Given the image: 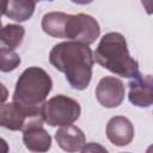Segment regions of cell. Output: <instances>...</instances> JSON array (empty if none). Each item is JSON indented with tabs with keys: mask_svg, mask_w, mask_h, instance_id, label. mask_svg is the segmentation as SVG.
<instances>
[{
	"mask_svg": "<svg viewBox=\"0 0 153 153\" xmlns=\"http://www.w3.org/2000/svg\"><path fill=\"white\" fill-rule=\"evenodd\" d=\"M50 63L62 72L74 90H85L92 78L94 63L90 47L81 42H61L53 47L49 54Z\"/></svg>",
	"mask_w": 153,
	"mask_h": 153,
	"instance_id": "1",
	"label": "cell"
},
{
	"mask_svg": "<svg viewBox=\"0 0 153 153\" xmlns=\"http://www.w3.org/2000/svg\"><path fill=\"white\" fill-rule=\"evenodd\" d=\"M43 31L56 38H67L92 44L100 33L98 22L90 14H67L63 12H49L42 18Z\"/></svg>",
	"mask_w": 153,
	"mask_h": 153,
	"instance_id": "2",
	"label": "cell"
},
{
	"mask_svg": "<svg viewBox=\"0 0 153 153\" xmlns=\"http://www.w3.org/2000/svg\"><path fill=\"white\" fill-rule=\"evenodd\" d=\"M93 60L103 68L123 78L130 79L139 73V63L130 56L127 41L120 32H108L102 37Z\"/></svg>",
	"mask_w": 153,
	"mask_h": 153,
	"instance_id": "3",
	"label": "cell"
},
{
	"mask_svg": "<svg viewBox=\"0 0 153 153\" xmlns=\"http://www.w3.org/2000/svg\"><path fill=\"white\" fill-rule=\"evenodd\" d=\"M51 87V78L43 68L29 67L16 82L13 103L32 115L42 116V108Z\"/></svg>",
	"mask_w": 153,
	"mask_h": 153,
	"instance_id": "4",
	"label": "cell"
},
{
	"mask_svg": "<svg viewBox=\"0 0 153 153\" xmlns=\"http://www.w3.org/2000/svg\"><path fill=\"white\" fill-rule=\"evenodd\" d=\"M81 114L80 104L65 94H57L45 100L42 108L44 122L50 127H62L74 123Z\"/></svg>",
	"mask_w": 153,
	"mask_h": 153,
	"instance_id": "5",
	"label": "cell"
},
{
	"mask_svg": "<svg viewBox=\"0 0 153 153\" xmlns=\"http://www.w3.org/2000/svg\"><path fill=\"white\" fill-rule=\"evenodd\" d=\"M43 122V116L32 115L13 102L0 104V127L10 130H24L35 124L42 126Z\"/></svg>",
	"mask_w": 153,
	"mask_h": 153,
	"instance_id": "6",
	"label": "cell"
},
{
	"mask_svg": "<svg viewBox=\"0 0 153 153\" xmlns=\"http://www.w3.org/2000/svg\"><path fill=\"white\" fill-rule=\"evenodd\" d=\"M126 94V88L118 78L104 76L99 80L96 87V98L104 108L112 109L122 104Z\"/></svg>",
	"mask_w": 153,
	"mask_h": 153,
	"instance_id": "7",
	"label": "cell"
},
{
	"mask_svg": "<svg viewBox=\"0 0 153 153\" xmlns=\"http://www.w3.org/2000/svg\"><path fill=\"white\" fill-rule=\"evenodd\" d=\"M128 98L131 104L139 108H148L153 103V82L152 75L137 73L130 78Z\"/></svg>",
	"mask_w": 153,
	"mask_h": 153,
	"instance_id": "8",
	"label": "cell"
},
{
	"mask_svg": "<svg viewBox=\"0 0 153 153\" xmlns=\"http://www.w3.org/2000/svg\"><path fill=\"white\" fill-rule=\"evenodd\" d=\"M106 136L115 146H127L134 137V126L127 117L115 116L106 124Z\"/></svg>",
	"mask_w": 153,
	"mask_h": 153,
	"instance_id": "9",
	"label": "cell"
},
{
	"mask_svg": "<svg viewBox=\"0 0 153 153\" xmlns=\"http://www.w3.org/2000/svg\"><path fill=\"white\" fill-rule=\"evenodd\" d=\"M55 140L63 151L76 152L85 145V134L80 128L67 124L56 130Z\"/></svg>",
	"mask_w": 153,
	"mask_h": 153,
	"instance_id": "10",
	"label": "cell"
},
{
	"mask_svg": "<svg viewBox=\"0 0 153 153\" xmlns=\"http://www.w3.org/2000/svg\"><path fill=\"white\" fill-rule=\"evenodd\" d=\"M23 142L31 152H47L51 147V136L42 126L35 124L23 130Z\"/></svg>",
	"mask_w": 153,
	"mask_h": 153,
	"instance_id": "11",
	"label": "cell"
},
{
	"mask_svg": "<svg viewBox=\"0 0 153 153\" xmlns=\"http://www.w3.org/2000/svg\"><path fill=\"white\" fill-rule=\"evenodd\" d=\"M35 0H7L5 14L16 22H26L35 12Z\"/></svg>",
	"mask_w": 153,
	"mask_h": 153,
	"instance_id": "12",
	"label": "cell"
},
{
	"mask_svg": "<svg viewBox=\"0 0 153 153\" xmlns=\"http://www.w3.org/2000/svg\"><path fill=\"white\" fill-rule=\"evenodd\" d=\"M25 35V29L18 24H8L0 30V44L7 48L16 49L23 42Z\"/></svg>",
	"mask_w": 153,
	"mask_h": 153,
	"instance_id": "13",
	"label": "cell"
},
{
	"mask_svg": "<svg viewBox=\"0 0 153 153\" xmlns=\"http://www.w3.org/2000/svg\"><path fill=\"white\" fill-rule=\"evenodd\" d=\"M20 65V56L11 48H0V72H12Z\"/></svg>",
	"mask_w": 153,
	"mask_h": 153,
	"instance_id": "14",
	"label": "cell"
},
{
	"mask_svg": "<svg viewBox=\"0 0 153 153\" xmlns=\"http://www.w3.org/2000/svg\"><path fill=\"white\" fill-rule=\"evenodd\" d=\"M81 152H88V151H102V152H106V149L102 146H99L98 143H94V142H91L88 145H84L80 149Z\"/></svg>",
	"mask_w": 153,
	"mask_h": 153,
	"instance_id": "15",
	"label": "cell"
},
{
	"mask_svg": "<svg viewBox=\"0 0 153 153\" xmlns=\"http://www.w3.org/2000/svg\"><path fill=\"white\" fill-rule=\"evenodd\" d=\"M7 98H8V91H7L6 86L2 82H0V104L5 103Z\"/></svg>",
	"mask_w": 153,
	"mask_h": 153,
	"instance_id": "16",
	"label": "cell"
},
{
	"mask_svg": "<svg viewBox=\"0 0 153 153\" xmlns=\"http://www.w3.org/2000/svg\"><path fill=\"white\" fill-rule=\"evenodd\" d=\"M8 149H10V148H8L7 142H6L4 139L0 137V153H7Z\"/></svg>",
	"mask_w": 153,
	"mask_h": 153,
	"instance_id": "17",
	"label": "cell"
},
{
	"mask_svg": "<svg viewBox=\"0 0 153 153\" xmlns=\"http://www.w3.org/2000/svg\"><path fill=\"white\" fill-rule=\"evenodd\" d=\"M6 6H7V0H0V18L2 14H5Z\"/></svg>",
	"mask_w": 153,
	"mask_h": 153,
	"instance_id": "18",
	"label": "cell"
},
{
	"mask_svg": "<svg viewBox=\"0 0 153 153\" xmlns=\"http://www.w3.org/2000/svg\"><path fill=\"white\" fill-rule=\"evenodd\" d=\"M74 4H79V5H86V4H91L93 0H71Z\"/></svg>",
	"mask_w": 153,
	"mask_h": 153,
	"instance_id": "19",
	"label": "cell"
},
{
	"mask_svg": "<svg viewBox=\"0 0 153 153\" xmlns=\"http://www.w3.org/2000/svg\"><path fill=\"white\" fill-rule=\"evenodd\" d=\"M35 1L37 2V1H42V0H35ZM47 1H53V0H47Z\"/></svg>",
	"mask_w": 153,
	"mask_h": 153,
	"instance_id": "20",
	"label": "cell"
},
{
	"mask_svg": "<svg viewBox=\"0 0 153 153\" xmlns=\"http://www.w3.org/2000/svg\"><path fill=\"white\" fill-rule=\"evenodd\" d=\"M1 27H2V25H1V20H0V30H1Z\"/></svg>",
	"mask_w": 153,
	"mask_h": 153,
	"instance_id": "21",
	"label": "cell"
}]
</instances>
